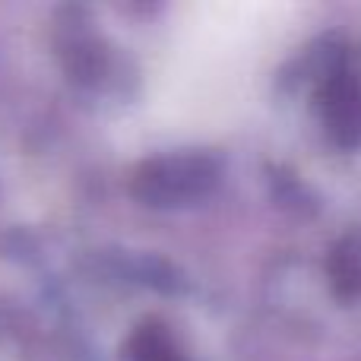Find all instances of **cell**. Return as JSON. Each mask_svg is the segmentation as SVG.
Returning <instances> with one entry per match:
<instances>
[]
</instances>
